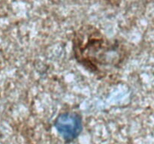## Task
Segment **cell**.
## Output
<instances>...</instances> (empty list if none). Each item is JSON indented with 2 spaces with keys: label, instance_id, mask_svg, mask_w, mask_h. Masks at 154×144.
I'll return each mask as SVG.
<instances>
[{
  "label": "cell",
  "instance_id": "2",
  "mask_svg": "<svg viewBox=\"0 0 154 144\" xmlns=\"http://www.w3.org/2000/svg\"><path fill=\"white\" fill-rule=\"evenodd\" d=\"M56 125L64 137L72 139L75 137L79 132L81 119L76 114L64 113L59 116Z\"/></svg>",
  "mask_w": 154,
  "mask_h": 144
},
{
  "label": "cell",
  "instance_id": "1",
  "mask_svg": "<svg viewBox=\"0 0 154 144\" xmlns=\"http://www.w3.org/2000/svg\"><path fill=\"white\" fill-rule=\"evenodd\" d=\"M75 50H76L77 58L83 62L87 65H98V64H111L108 59L114 51L110 49L112 45L105 40L102 34L97 31L84 32L77 36ZM95 67V68H96Z\"/></svg>",
  "mask_w": 154,
  "mask_h": 144
}]
</instances>
